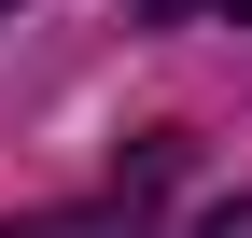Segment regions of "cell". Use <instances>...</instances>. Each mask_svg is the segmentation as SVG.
<instances>
[{
  "mask_svg": "<svg viewBox=\"0 0 252 238\" xmlns=\"http://www.w3.org/2000/svg\"><path fill=\"white\" fill-rule=\"evenodd\" d=\"M154 14H182V0H154Z\"/></svg>",
  "mask_w": 252,
  "mask_h": 238,
  "instance_id": "obj_4",
  "label": "cell"
},
{
  "mask_svg": "<svg viewBox=\"0 0 252 238\" xmlns=\"http://www.w3.org/2000/svg\"><path fill=\"white\" fill-rule=\"evenodd\" d=\"M0 14H14V0H0Z\"/></svg>",
  "mask_w": 252,
  "mask_h": 238,
  "instance_id": "obj_5",
  "label": "cell"
},
{
  "mask_svg": "<svg viewBox=\"0 0 252 238\" xmlns=\"http://www.w3.org/2000/svg\"><path fill=\"white\" fill-rule=\"evenodd\" d=\"M210 14H238V28H252V0H210Z\"/></svg>",
  "mask_w": 252,
  "mask_h": 238,
  "instance_id": "obj_3",
  "label": "cell"
},
{
  "mask_svg": "<svg viewBox=\"0 0 252 238\" xmlns=\"http://www.w3.org/2000/svg\"><path fill=\"white\" fill-rule=\"evenodd\" d=\"M196 238H252V196H210V210H196Z\"/></svg>",
  "mask_w": 252,
  "mask_h": 238,
  "instance_id": "obj_2",
  "label": "cell"
},
{
  "mask_svg": "<svg viewBox=\"0 0 252 238\" xmlns=\"http://www.w3.org/2000/svg\"><path fill=\"white\" fill-rule=\"evenodd\" d=\"M28 238H140L126 210H56V224H28Z\"/></svg>",
  "mask_w": 252,
  "mask_h": 238,
  "instance_id": "obj_1",
  "label": "cell"
}]
</instances>
